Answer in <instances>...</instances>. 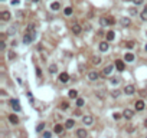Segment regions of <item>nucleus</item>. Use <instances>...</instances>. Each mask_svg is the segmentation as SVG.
<instances>
[{
	"instance_id": "1",
	"label": "nucleus",
	"mask_w": 147,
	"mask_h": 138,
	"mask_svg": "<svg viewBox=\"0 0 147 138\" xmlns=\"http://www.w3.org/2000/svg\"><path fill=\"white\" fill-rule=\"evenodd\" d=\"M35 37H36V33H35V32H30V33L26 32V35L23 36V42H25V43H30V42L35 40Z\"/></svg>"
},
{
	"instance_id": "2",
	"label": "nucleus",
	"mask_w": 147,
	"mask_h": 138,
	"mask_svg": "<svg viewBox=\"0 0 147 138\" xmlns=\"http://www.w3.org/2000/svg\"><path fill=\"white\" fill-rule=\"evenodd\" d=\"M123 92H124L126 95H133V93H136V86H134V85H131V83H128V85H126V86H124Z\"/></svg>"
},
{
	"instance_id": "3",
	"label": "nucleus",
	"mask_w": 147,
	"mask_h": 138,
	"mask_svg": "<svg viewBox=\"0 0 147 138\" xmlns=\"http://www.w3.org/2000/svg\"><path fill=\"white\" fill-rule=\"evenodd\" d=\"M144 107H146V105H144V101H143V99H137V101L134 102V109H136V111H143Z\"/></svg>"
},
{
	"instance_id": "4",
	"label": "nucleus",
	"mask_w": 147,
	"mask_h": 138,
	"mask_svg": "<svg viewBox=\"0 0 147 138\" xmlns=\"http://www.w3.org/2000/svg\"><path fill=\"white\" fill-rule=\"evenodd\" d=\"M123 117H124L126 120H131V118L134 117V111L130 109V108H126V109L123 111Z\"/></svg>"
},
{
	"instance_id": "5",
	"label": "nucleus",
	"mask_w": 147,
	"mask_h": 138,
	"mask_svg": "<svg viewBox=\"0 0 147 138\" xmlns=\"http://www.w3.org/2000/svg\"><path fill=\"white\" fill-rule=\"evenodd\" d=\"M71 30H72V33H75V35H81L82 26L79 25V23H74V25H72V28H71Z\"/></svg>"
},
{
	"instance_id": "6",
	"label": "nucleus",
	"mask_w": 147,
	"mask_h": 138,
	"mask_svg": "<svg viewBox=\"0 0 147 138\" xmlns=\"http://www.w3.org/2000/svg\"><path fill=\"white\" fill-rule=\"evenodd\" d=\"M115 68H117V71L123 72V71L126 69V65H124V62L121 61V59H117V61H115Z\"/></svg>"
},
{
	"instance_id": "7",
	"label": "nucleus",
	"mask_w": 147,
	"mask_h": 138,
	"mask_svg": "<svg viewBox=\"0 0 147 138\" xmlns=\"http://www.w3.org/2000/svg\"><path fill=\"white\" fill-rule=\"evenodd\" d=\"M64 128H65V125H61V124H55V125H53V132H55V134H62Z\"/></svg>"
},
{
	"instance_id": "8",
	"label": "nucleus",
	"mask_w": 147,
	"mask_h": 138,
	"mask_svg": "<svg viewBox=\"0 0 147 138\" xmlns=\"http://www.w3.org/2000/svg\"><path fill=\"white\" fill-rule=\"evenodd\" d=\"M77 137H78V138H87V137H88V132H87V129H84V128H79V129H77Z\"/></svg>"
},
{
	"instance_id": "9",
	"label": "nucleus",
	"mask_w": 147,
	"mask_h": 138,
	"mask_svg": "<svg viewBox=\"0 0 147 138\" xmlns=\"http://www.w3.org/2000/svg\"><path fill=\"white\" fill-rule=\"evenodd\" d=\"M82 122L85 124V125H92V122H94V118H92L91 115H85V117L82 118Z\"/></svg>"
},
{
	"instance_id": "10",
	"label": "nucleus",
	"mask_w": 147,
	"mask_h": 138,
	"mask_svg": "<svg viewBox=\"0 0 147 138\" xmlns=\"http://www.w3.org/2000/svg\"><path fill=\"white\" fill-rule=\"evenodd\" d=\"M10 105L13 107V109L16 111V112H19L22 108H20V105H19V101L17 99H10Z\"/></svg>"
},
{
	"instance_id": "11",
	"label": "nucleus",
	"mask_w": 147,
	"mask_h": 138,
	"mask_svg": "<svg viewBox=\"0 0 147 138\" xmlns=\"http://www.w3.org/2000/svg\"><path fill=\"white\" fill-rule=\"evenodd\" d=\"M59 81H61L62 83H66V82L69 81V75H68L66 72H61V74H59Z\"/></svg>"
},
{
	"instance_id": "12",
	"label": "nucleus",
	"mask_w": 147,
	"mask_h": 138,
	"mask_svg": "<svg viewBox=\"0 0 147 138\" xmlns=\"http://www.w3.org/2000/svg\"><path fill=\"white\" fill-rule=\"evenodd\" d=\"M113 72V65H108V66H105L104 69H102V76H107V75H110Z\"/></svg>"
},
{
	"instance_id": "13",
	"label": "nucleus",
	"mask_w": 147,
	"mask_h": 138,
	"mask_svg": "<svg viewBox=\"0 0 147 138\" xmlns=\"http://www.w3.org/2000/svg\"><path fill=\"white\" fill-rule=\"evenodd\" d=\"M98 78H99V74L95 72V71H92V72L88 74V79H89V81H97Z\"/></svg>"
},
{
	"instance_id": "14",
	"label": "nucleus",
	"mask_w": 147,
	"mask_h": 138,
	"mask_svg": "<svg viewBox=\"0 0 147 138\" xmlns=\"http://www.w3.org/2000/svg\"><path fill=\"white\" fill-rule=\"evenodd\" d=\"M0 19H1V20H10V12L3 10V12H1V15H0Z\"/></svg>"
},
{
	"instance_id": "15",
	"label": "nucleus",
	"mask_w": 147,
	"mask_h": 138,
	"mask_svg": "<svg viewBox=\"0 0 147 138\" xmlns=\"http://www.w3.org/2000/svg\"><path fill=\"white\" fill-rule=\"evenodd\" d=\"M114 37H115V33H114L113 30H108V32H107V35H105V39H107L108 42L114 40Z\"/></svg>"
},
{
	"instance_id": "16",
	"label": "nucleus",
	"mask_w": 147,
	"mask_h": 138,
	"mask_svg": "<svg viewBox=\"0 0 147 138\" xmlns=\"http://www.w3.org/2000/svg\"><path fill=\"white\" fill-rule=\"evenodd\" d=\"M99 50H101V52H107V50H108V40L99 43Z\"/></svg>"
},
{
	"instance_id": "17",
	"label": "nucleus",
	"mask_w": 147,
	"mask_h": 138,
	"mask_svg": "<svg viewBox=\"0 0 147 138\" xmlns=\"http://www.w3.org/2000/svg\"><path fill=\"white\" fill-rule=\"evenodd\" d=\"M9 121L12 124H19V118H17V115H15V114H10L9 115Z\"/></svg>"
},
{
	"instance_id": "18",
	"label": "nucleus",
	"mask_w": 147,
	"mask_h": 138,
	"mask_svg": "<svg viewBox=\"0 0 147 138\" xmlns=\"http://www.w3.org/2000/svg\"><path fill=\"white\" fill-rule=\"evenodd\" d=\"M50 9L55 10V12L59 10V9H61V3H59V1H53V3H50Z\"/></svg>"
},
{
	"instance_id": "19",
	"label": "nucleus",
	"mask_w": 147,
	"mask_h": 138,
	"mask_svg": "<svg viewBox=\"0 0 147 138\" xmlns=\"http://www.w3.org/2000/svg\"><path fill=\"white\" fill-rule=\"evenodd\" d=\"M74 125H75V121L74 120H66L65 121V128H68V129H71Z\"/></svg>"
},
{
	"instance_id": "20",
	"label": "nucleus",
	"mask_w": 147,
	"mask_h": 138,
	"mask_svg": "<svg viewBox=\"0 0 147 138\" xmlns=\"http://www.w3.org/2000/svg\"><path fill=\"white\" fill-rule=\"evenodd\" d=\"M69 98L77 99V98H78V91H77V89H71V91H69Z\"/></svg>"
},
{
	"instance_id": "21",
	"label": "nucleus",
	"mask_w": 147,
	"mask_h": 138,
	"mask_svg": "<svg viewBox=\"0 0 147 138\" xmlns=\"http://www.w3.org/2000/svg\"><path fill=\"white\" fill-rule=\"evenodd\" d=\"M131 20L128 19V17H121V25L123 26H130Z\"/></svg>"
},
{
	"instance_id": "22",
	"label": "nucleus",
	"mask_w": 147,
	"mask_h": 138,
	"mask_svg": "<svg viewBox=\"0 0 147 138\" xmlns=\"http://www.w3.org/2000/svg\"><path fill=\"white\" fill-rule=\"evenodd\" d=\"M124 59L127 62H133L134 61V55H133V53H126V55H124Z\"/></svg>"
},
{
	"instance_id": "23",
	"label": "nucleus",
	"mask_w": 147,
	"mask_h": 138,
	"mask_svg": "<svg viewBox=\"0 0 147 138\" xmlns=\"http://www.w3.org/2000/svg\"><path fill=\"white\" fill-rule=\"evenodd\" d=\"M35 29H36V26H35V23H29L28 26H26V32H35Z\"/></svg>"
},
{
	"instance_id": "24",
	"label": "nucleus",
	"mask_w": 147,
	"mask_h": 138,
	"mask_svg": "<svg viewBox=\"0 0 147 138\" xmlns=\"http://www.w3.org/2000/svg\"><path fill=\"white\" fill-rule=\"evenodd\" d=\"M107 25L111 26V25H115V19L111 17V16H107Z\"/></svg>"
},
{
	"instance_id": "25",
	"label": "nucleus",
	"mask_w": 147,
	"mask_h": 138,
	"mask_svg": "<svg viewBox=\"0 0 147 138\" xmlns=\"http://www.w3.org/2000/svg\"><path fill=\"white\" fill-rule=\"evenodd\" d=\"M91 62H92L94 65H99V63H101V58H99V56H92Z\"/></svg>"
},
{
	"instance_id": "26",
	"label": "nucleus",
	"mask_w": 147,
	"mask_h": 138,
	"mask_svg": "<svg viewBox=\"0 0 147 138\" xmlns=\"http://www.w3.org/2000/svg\"><path fill=\"white\" fill-rule=\"evenodd\" d=\"M59 107H61V109H64V111H65V109H68V108H69V102H66V101H62Z\"/></svg>"
},
{
	"instance_id": "27",
	"label": "nucleus",
	"mask_w": 147,
	"mask_h": 138,
	"mask_svg": "<svg viewBox=\"0 0 147 138\" xmlns=\"http://www.w3.org/2000/svg\"><path fill=\"white\" fill-rule=\"evenodd\" d=\"M56 71H58V66H56L55 63H52V65L49 66V72H50V74H55Z\"/></svg>"
},
{
	"instance_id": "28",
	"label": "nucleus",
	"mask_w": 147,
	"mask_h": 138,
	"mask_svg": "<svg viewBox=\"0 0 147 138\" xmlns=\"http://www.w3.org/2000/svg\"><path fill=\"white\" fill-rule=\"evenodd\" d=\"M72 12H74V10H72V7H65L64 15H65V16H71V15H72Z\"/></svg>"
},
{
	"instance_id": "29",
	"label": "nucleus",
	"mask_w": 147,
	"mask_h": 138,
	"mask_svg": "<svg viewBox=\"0 0 147 138\" xmlns=\"http://www.w3.org/2000/svg\"><path fill=\"white\" fill-rule=\"evenodd\" d=\"M140 19H141V20H144V22L147 20V10H143V12L140 13Z\"/></svg>"
},
{
	"instance_id": "30",
	"label": "nucleus",
	"mask_w": 147,
	"mask_h": 138,
	"mask_svg": "<svg viewBox=\"0 0 147 138\" xmlns=\"http://www.w3.org/2000/svg\"><path fill=\"white\" fill-rule=\"evenodd\" d=\"M136 46V43L133 42V40H128V42H126V47H128V49H133Z\"/></svg>"
},
{
	"instance_id": "31",
	"label": "nucleus",
	"mask_w": 147,
	"mask_h": 138,
	"mask_svg": "<svg viewBox=\"0 0 147 138\" xmlns=\"http://www.w3.org/2000/svg\"><path fill=\"white\" fill-rule=\"evenodd\" d=\"M84 104H85V101L82 99V98H77V105L81 108V107H84Z\"/></svg>"
},
{
	"instance_id": "32",
	"label": "nucleus",
	"mask_w": 147,
	"mask_h": 138,
	"mask_svg": "<svg viewBox=\"0 0 147 138\" xmlns=\"http://www.w3.org/2000/svg\"><path fill=\"white\" fill-rule=\"evenodd\" d=\"M43 128H45V122H40L38 127H36V131H38V132H40V131H43Z\"/></svg>"
},
{
	"instance_id": "33",
	"label": "nucleus",
	"mask_w": 147,
	"mask_h": 138,
	"mask_svg": "<svg viewBox=\"0 0 147 138\" xmlns=\"http://www.w3.org/2000/svg\"><path fill=\"white\" fill-rule=\"evenodd\" d=\"M16 30H17V26H13V28H10V29H9L7 35H15V33H16Z\"/></svg>"
},
{
	"instance_id": "34",
	"label": "nucleus",
	"mask_w": 147,
	"mask_h": 138,
	"mask_svg": "<svg viewBox=\"0 0 147 138\" xmlns=\"http://www.w3.org/2000/svg\"><path fill=\"white\" fill-rule=\"evenodd\" d=\"M121 117H123V114H120V112H114V114H113V118H114L115 121H117V120H120Z\"/></svg>"
},
{
	"instance_id": "35",
	"label": "nucleus",
	"mask_w": 147,
	"mask_h": 138,
	"mask_svg": "<svg viewBox=\"0 0 147 138\" xmlns=\"http://www.w3.org/2000/svg\"><path fill=\"white\" fill-rule=\"evenodd\" d=\"M120 93H121V91H118V89H114V91L111 92V95H113L114 98H118V96H120Z\"/></svg>"
},
{
	"instance_id": "36",
	"label": "nucleus",
	"mask_w": 147,
	"mask_h": 138,
	"mask_svg": "<svg viewBox=\"0 0 147 138\" xmlns=\"http://www.w3.org/2000/svg\"><path fill=\"white\" fill-rule=\"evenodd\" d=\"M128 13H130L131 16H136L137 15V9H136V7H131V9H128Z\"/></svg>"
},
{
	"instance_id": "37",
	"label": "nucleus",
	"mask_w": 147,
	"mask_h": 138,
	"mask_svg": "<svg viewBox=\"0 0 147 138\" xmlns=\"http://www.w3.org/2000/svg\"><path fill=\"white\" fill-rule=\"evenodd\" d=\"M110 82H111L113 85H117V83H120V79H118V78H113V79H111Z\"/></svg>"
},
{
	"instance_id": "38",
	"label": "nucleus",
	"mask_w": 147,
	"mask_h": 138,
	"mask_svg": "<svg viewBox=\"0 0 147 138\" xmlns=\"http://www.w3.org/2000/svg\"><path fill=\"white\" fill-rule=\"evenodd\" d=\"M15 58H16V53H15V52H9V59L12 61V59H15Z\"/></svg>"
},
{
	"instance_id": "39",
	"label": "nucleus",
	"mask_w": 147,
	"mask_h": 138,
	"mask_svg": "<svg viewBox=\"0 0 147 138\" xmlns=\"http://www.w3.org/2000/svg\"><path fill=\"white\" fill-rule=\"evenodd\" d=\"M50 135H52L50 131H45V132H43V138H50Z\"/></svg>"
},
{
	"instance_id": "40",
	"label": "nucleus",
	"mask_w": 147,
	"mask_h": 138,
	"mask_svg": "<svg viewBox=\"0 0 147 138\" xmlns=\"http://www.w3.org/2000/svg\"><path fill=\"white\" fill-rule=\"evenodd\" d=\"M133 1H134V4H136V6H138V4H143V3H144V0H133Z\"/></svg>"
},
{
	"instance_id": "41",
	"label": "nucleus",
	"mask_w": 147,
	"mask_h": 138,
	"mask_svg": "<svg viewBox=\"0 0 147 138\" xmlns=\"http://www.w3.org/2000/svg\"><path fill=\"white\" fill-rule=\"evenodd\" d=\"M127 131L128 132H133L134 131V125H127Z\"/></svg>"
},
{
	"instance_id": "42",
	"label": "nucleus",
	"mask_w": 147,
	"mask_h": 138,
	"mask_svg": "<svg viewBox=\"0 0 147 138\" xmlns=\"http://www.w3.org/2000/svg\"><path fill=\"white\" fill-rule=\"evenodd\" d=\"M138 93H140V95H141L143 98H144V96H146V95H147V92L144 91V89H143V91H140V92H138Z\"/></svg>"
},
{
	"instance_id": "43",
	"label": "nucleus",
	"mask_w": 147,
	"mask_h": 138,
	"mask_svg": "<svg viewBox=\"0 0 147 138\" xmlns=\"http://www.w3.org/2000/svg\"><path fill=\"white\" fill-rule=\"evenodd\" d=\"M4 47H6V45H4V40H1V43H0V49H1V50H3V49H4Z\"/></svg>"
},
{
	"instance_id": "44",
	"label": "nucleus",
	"mask_w": 147,
	"mask_h": 138,
	"mask_svg": "<svg viewBox=\"0 0 147 138\" xmlns=\"http://www.w3.org/2000/svg\"><path fill=\"white\" fill-rule=\"evenodd\" d=\"M36 75H38V76H40V75H42V72H40V69H39V68H36Z\"/></svg>"
},
{
	"instance_id": "45",
	"label": "nucleus",
	"mask_w": 147,
	"mask_h": 138,
	"mask_svg": "<svg viewBox=\"0 0 147 138\" xmlns=\"http://www.w3.org/2000/svg\"><path fill=\"white\" fill-rule=\"evenodd\" d=\"M6 35H7V33H1V40H4V39H6Z\"/></svg>"
},
{
	"instance_id": "46",
	"label": "nucleus",
	"mask_w": 147,
	"mask_h": 138,
	"mask_svg": "<svg viewBox=\"0 0 147 138\" xmlns=\"http://www.w3.org/2000/svg\"><path fill=\"white\" fill-rule=\"evenodd\" d=\"M143 125H144V128H147V118L144 120V122H143Z\"/></svg>"
},
{
	"instance_id": "47",
	"label": "nucleus",
	"mask_w": 147,
	"mask_h": 138,
	"mask_svg": "<svg viewBox=\"0 0 147 138\" xmlns=\"http://www.w3.org/2000/svg\"><path fill=\"white\" fill-rule=\"evenodd\" d=\"M144 10H147V4H146V6H144Z\"/></svg>"
},
{
	"instance_id": "48",
	"label": "nucleus",
	"mask_w": 147,
	"mask_h": 138,
	"mask_svg": "<svg viewBox=\"0 0 147 138\" xmlns=\"http://www.w3.org/2000/svg\"><path fill=\"white\" fill-rule=\"evenodd\" d=\"M144 49H146V52H147V45H146V47H144Z\"/></svg>"
},
{
	"instance_id": "49",
	"label": "nucleus",
	"mask_w": 147,
	"mask_h": 138,
	"mask_svg": "<svg viewBox=\"0 0 147 138\" xmlns=\"http://www.w3.org/2000/svg\"><path fill=\"white\" fill-rule=\"evenodd\" d=\"M33 1H39V0H33Z\"/></svg>"
},
{
	"instance_id": "50",
	"label": "nucleus",
	"mask_w": 147,
	"mask_h": 138,
	"mask_svg": "<svg viewBox=\"0 0 147 138\" xmlns=\"http://www.w3.org/2000/svg\"><path fill=\"white\" fill-rule=\"evenodd\" d=\"M126 1H130V0H126Z\"/></svg>"
},
{
	"instance_id": "51",
	"label": "nucleus",
	"mask_w": 147,
	"mask_h": 138,
	"mask_svg": "<svg viewBox=\"0 0 147 138\" xmlns=\"http://www.w3.org/2000/svg\"><path fill=\"white\" fill-rule=\"evenodd\" d=\"M146 36H147V32H146Z\"/></svg>"
},
{
	"instance_id": "52",
	"label": "nucleus",
	"mask_w": 147,
	"mask_h": 138,
	"mask_svg": "<svg viewBox=\"0 0 147 138\" xmlns=\"http://www.w3.org/2000/svg\"><path fill=\"white\" fill-rule=\"evenodd\" d=\"M146 138H147V137H146Z\"/></svg>"
}]
</instances>
